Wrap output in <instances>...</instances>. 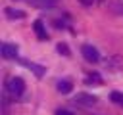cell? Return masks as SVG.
I'll return each mask as SVG.
<instances>
[{"mask_svg": "<svg viewBox=\"0 0 123 115\" xmlns=\"http://www.w3.org/2000/svg\"><path fill=\"white\" fill-rule=\"evenodd\" d=\"M6 90H8L13 98H17V96H21V94L25 92V80H23L21 77H12V79L8 80V84H6Z\"/></svg>", "mask_w": 123, "mask_h": 115, "instance_id": "obj_1", "label": "cell"}, {"mask_svg": "<svg viewBox=\"0 0 123 115\" xmlns=\"http://www.w3.org/2000/svg\"><path fill=\"white\" fill-rule=\"evenodd\" d=\"M81 54H83V58H85L88 63L100 61V52H98L92 44H83V46H81Z\"/></svg>", "mask_w": 123, "mask_h": 115, "instance_id": "obj_2", "label": "cell"}, {"mask_svg": "<svg viewBox=\"0 0 123 115\" xmlns=\"http://www.w3.org/2000/svg\"><path fill=\"white\" fill-rule=\"evenodd\" d=\"M0 52H2V58H4V59H15V58H17V46H15V44L4 42L2 48H0Z\"/></svg>", "mask_w": 123, "mask_h": 115, "instance_id": "obj_3", "label": "cell"}, {"mask_svg": "<svg viewBox=\"0 0 123 115\" xmlns=\"http://www.w3.org/2000/svg\"><path fill=\"white\" fill-rule=\"evenodd\" d=\"M33 31H35V34H37L38 40H48L46 27H44V23H42L40 19H35V21H33Z\"/></svg>", "mask_w": 123, "mask_h": 115, "instance_id": "obj_4", "label": "cell"}, {"mask_svg": "<svg viewBox=\"0 0 123 115\" xmlns=\"http://www.w3.org/2000/svg\"><path fill=\"white\" fill-rule=\"evenodd\" d=\"M96 100H98L96 96H92V94H85V92H79V94L75 96V102H77L79 105H86V107H88V105H94Z\"/></svg>", "mask_w": 123, "mask_h": 115, "instance_id": "obj_5", "label": "cell"}, {"mask_svg": "<svg viewBox=\"0 0 123 115\" xmlns=\"http://www.w3.org/2000/svg\"><path fill=\"white\" fill-rule=\"evenodd\" d=\"M29 4H33L38 10H52L58 6V0H27Z\"/></svg>", "mask_w": 123, "mask_h": 115, "instance_id": "obj_6", "label": "cell"}, {"mask_svg": "<svg viewBox=\"0 0 123 115\" xmlns=\"http://www.w3.org/2000/svg\"><path fill=\"white\" fill-rule=\"evenodd\" d=\"M23 63H25V65H27V67H29V69H31V71L38 77V79H40V77H44L46 69H44L42 65H38V63H35V61H23Z\"/></svg>", "mask_w": 123, "mask_h": 115, "instance_id": "obj_7", "label": "cell"}, {"mask_svg": "<svg viewBox=\"0 0 123 115\" xmlns=\"http://www.w3.org/2000/svg\"><path fill=\"white\" fill-rule=\"evenodd\" d=\"M56 88H58V92L60 94H69L71 90H73V84H71V80H58V84H56Z\"/></svg>", "mask_w": 123, "mask_h": 115, "instance_id": "obj_8", "label": "cell"}, {"mask_svg": "<svg viewBox=\"0 0 123 115\" xmlns=\"http://www.w3.org/2000/svg\"><path fill=\"white\" fill-rule=\"evenodd\" d=\"M6 15L10 19H25V12H21L17 8H6Z\"/></svg>", "mask_w": 123, "mask_h": 115, "instance_id": "obj_9", "label": "cell"}, {"mask_svg": "<svg viewBox=\"0 0 123 115\" xmlns=\"http://www.w3.org/2000/svg\"><path fill=\"white\" fill-rule=\"evenodd\" d=\"M56 50L60 52V56H65V58H69V56H71V50H69V46H67L65 42H60V44L56 46Z\"/></svg>", "mask_w": 123, "mask_h": 115, "instance_id": "obj_10", "label": "cell"}, {"mask_svg": "<svg viewBox=\"0 0 123 115\" xmlns=\"http://www.w3.org/2000/svg\"><path fill=\"white\" fill-rule=\"evenodd\" d=\"M110 100H111L113 104H117V105H123V92H117V90H113V92L110 94Z\"/></svg>", "mask_w": 123, "mask_h": 115, "instance_id": "obj_11", "label": "cell"}, {"mask_svg": "<svg viewBox=\"0 0 123 115\" xmlns=\"http://www.w3.org/2000/svg\"><path fill=\"white\" fill-rule=\"evenodd\" d=\"M96 82V84H102V77L98 75V73H88V77H86V82Z\"/></svg>", "mask_w": 123, "mask_h": 115, "instance_id": "obj_12", "label": "cell"}, {"mask_svg": "<svg viewBox=\"0 0 123 115\" xmlns=\"http://www.w3.org/2000/svg\"><path fill=\"white\" fill-rule=\"evenodd\" d=\"M56 115H73L71 111H67V109H58L56 111Z\"/></svg>", "mask_w": 123, "mask_h": 115, "instance_id": "obj_13", "label": "cell"}, {"mask_svg": "<svg viewBox=\"0 0 123 115\" xmlns=\"http://www.w3.org/2000/svg\"><path fill=\"white\" fill-rule=\"evenodd\" d=\"M79 2H81L83 6H92V4H94V0H79Z\"/></svg>", "mask_w": 123, "mask_h": 115, "instance_id": "obj_14", "label": "cell"}]
</instances>
